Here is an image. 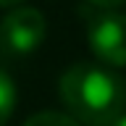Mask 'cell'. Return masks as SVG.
Segmentation results:
<instances>
[{"label":"cell","mask_w":126,"mask_h":126,"mask_svg":"<svg viewBox=\"0 0 126 126\" xmlns=\"http://www.w3.org/2000/svg\"><path fill=\"white\" fill-rule=\"evenodd\" d=\"M61 97L74 116L84 126H113L126 108V84L113 68L92 61H79L63 71Z\"/></svg>","instance_id":"6da1fadb"},{"label":"cell","mask_w":126,"mask_h":126,"mask_svg":"<svg viewBox=\"0 0 126 126\" xmlns=\"http://www.w3.org/2000/svg\"><path fill=\"white\" fill-rule=\"evenodd\" d=\"M89 50L102 66H126V16L118 11L89 8L87 11Z\"/></svg>","instance_id":"7a4b0ae2"},{"label":"cell","mask_w":126,"mask_h":126,"mask_svg":"<svg viewBox=\"0 0 126 126\" xmlns=\"http://www.w3.org/2000/svg\"><path fill=\"white\" fill-rule=\"evenodd\" d=\"M45 32H47V21L42 11L29 5L11 8L0 21V50L11 58L29 55L42 45Z\"/></svg>","instance_id":"3957f363"},{"label":"cell","mask_w":126,"mask_h":126,"mask_svg":"<svg viewBox=\"0 0 126 126\" xmlns=\"http://www.w3.org/2000/svg\"><path fill=\"white\" fill-rule=\"evenodd\" d=\"M16 110V84L5 71L0 68V126H5L11 121Z\"/></svg>","instance_id":"277c9868"},{"label":"cell","mask_w":126,"mask_h":126,"mask_svg":"<svg viewBox=\"0 0 126 126\" xmlns=\"http://www.w3.org/2000/svg\"><path fill=\"white\" fill-rule=\"evenodd\" d=\"M24 126H81L74 116L68 113H58V110H42L34 113L24 121Z\"/></svg>","instance_id":"5b68a950"},{"label":"cell","mask_w":126,"mask_h":126,"mask_svg":"<svg viewBox=\"0 0 126 126\" xmlns=\"http://www.w3.org/2000/svg\"><path fill=\"white\" fill-rule=\"evenodd\" d=\"M94 8H105V11H116L118 5H124L126 0H89Z\"/></svg>","instance_id":"8992f818"},{"label":"cell","mask_w":126,"mask_h":126,"mask_svg":"<svg viewBox=\"0 0 126 126\" xmlns=\"http://www.w3.org/2000/svg\"><path fill=\"white\" fill-rule=\"evenodd\" d=\"M24 0H0V8H18Z\"/></svg>","instance_id":"52a82bcc"},{"label":"cell","mask_w":126,"mask_h":126,"mask_svg":"<svg viewBox=\"0 0 126 126\" xmlns=\"http://www.w3.org/2000/svg\"><path fill=\"white\" fill-rule=\"evenodd\" d=\"M113 126H126V113H124V116H118L116 121H113Z\"/></svg>","instance_id":"ba28073f"}]
</instances>
